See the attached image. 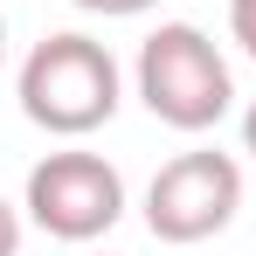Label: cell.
<instances>
[{"mask_svg": "<svg viewBox=\"0 0 256 256\" xmlns=\"http://www.w3.org/2000/svg\"><path fill=\"white\" fill-rule=\"evenodd\" d=\"M236 208H242V166L214 146L166 160L146 187V228L160 242H208L236 222Z\"/></svg>", "mask_w": 256, "mask_h": 256, "instance_id": "3", "label": "cell"}, {"mask_svg": "<svg viewBox=\"0 0 256 256\" xmlns=\"http://www.w3.org/2000/svg\"><path fill=\"white\" fill-rule=\"evenodd\" d=\"M21 111L56 138H84L118 111V62L90 35H42L21 62Z\"/></svg>", "mask_w": 256, "mask_h": 256, "instance_id": "1", "label": "cell"}, {"mask_svg": "<svg viewBox=\"0 0 256 256\" xmlns=\"http://www.w3.org/2000/svg\"><path fill=\"white\" fill-rule=\"evenodd\" d=\"M228 35H236L242 56L256 62V0H228Z\"/></svg>", "mask_w": 256, "mask_h": 256, "instance_id": "5", "label": "cell"}, {"mask_svg": "<svg viewBox=\"0 0 256 256\" xmlns=\"http://www.w3.org/2000/svg\"><path fill=\"white\" fill-rule=\"evenodd\" d=\"M0 56H7V21H0Z\"/></svg>", "mask_w": 256, "mask_h": 256, "instance_id": "9", "label": "cell"}, {"mask_svg": "<svg viewBox=\"0 0 256 256\" xmlns=\"http://www.w3.org/2000/svg\"><path fill=\"white\" fill-rule=\"evenodd\" d=\"M28 214L56 242H97L125 214V180L97 152H48L28 173Z\"/></svg>", "mask_w": 256, "mask_h": 256, "instance_id": "4", "label": "cell"}, {"mask_svg": "<svg viewBox=\"0 0 256 256\" xmlns=\"http://www.w3.org/2000/svg\"><path fill=\"white\" fill-rule=\"evenodd\" d=\"M84 14H111V21H125V14H146L152 0H76Z\"/></svg>", "mask_w": 256, "mask_h": 256, "instance_id": "6", "label": "cell"}, {"mask_svg": "<svg viewBox=\"0 0 256 256\" xmlns=\"http://www.w3.org/2000/svg\"><path fill=\"white\" fill-rule=\"evenodd\" d=\"M0 256H21V214L0 201Z\"/></svg>", "mask_w": 256, "mask_h": 256, "instance_id": "7", "label": "cell"}, {"mask_svg": "<svg viewBox=\"0 0 256 256\" xmlns=\"http://www.w3.org/2000/svg\"><path fill=\"white\" fill-rule=\"evenodd\" d=\"M138 97L146 111L173 132H214L228 118V97H236V76L222 62V48L194 28V21H166L152 28L146 48H138Z\"/></svg>", "mask_w": 256, "mask_h": 256, "instance_id": "2", "label": "cell"}, {"mask_svg": "<svg viewBox=\"0 0 256 256\" xmlns=\"http://www.w3.org/2000/svg\"><path fill=\"white\" fill-rule=\"evenodd\" d=\"M242 146H250V152H256V104H250V111H242Z\"/></svg>", "mask_w": 256, "mask_h": 256, "instance_id": "8", "label": "cell"}]
</instances>
